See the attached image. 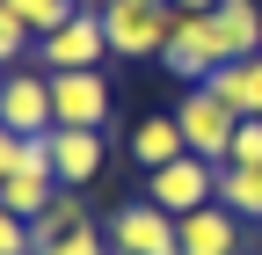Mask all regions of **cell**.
Listing matches in <instances>:
<instances>
[{"mask_svg": "<svg viewBox=\"0 0 262 255\" xmlns=\"http://www.w3.org/2000/svg\"><path fill=\"white\" fill-rule=\"evenodd\" d=\"M102 37L117 58H160L175 37V8L168 0H102Z\"/></svg>", "mask_w": 262, "mask_h": 255, "instance_id": "1", "label": "cell"}, {"mask_svg": "<svg viewBox=\"0 0 262 255\" xmlns=\"http://www.w3.org/2000/svg\"><path fill=\"white\" fill-rule=\"evenodd\" d=\"M175 124H182L189 153H204V161H219V168H226V153H233V132H241V110H233V102H219V95L196 80L182 102H175Z\"/></svg>", "mask_w": 262, "mask_h": 255, "instance_id": "2", "label": "cell"}, {"mask_svg": "<svg viewBox=\"0 0 262 255\" xmlns=\"http://www.w3.org/2000/svg\"><path fill=\"white\" fill-rule=\"evenodd\" d=\"M146 204H160V211H204V204H219V161H204V153H182V161H168V168H153L146 175Z\"/></svg>", "mask_w": 262, "mask_h": 255, "instance_id": "3", "label": "cell"}, {"mask_svg": "<svg viewBox=\"0 0 262 255\" xmlns=\"http://www.w3.org/2000/svg\"><path fill=\"white\" fill-rule=\"evenodd\" d=\"M37 51H44V73H102V51H110L102 8H80L73 22H58L51 37H37Z\"/></svg>", "mask_w": 262, "mask_h": 255, "instance_id": "4", "label": "cell"}, {"mask_svg": "<svg viewBox=\"0 0 262 255\" xmlns=\"http://www.w3.org/2000/svg\"><path fill=\"white\" fill-rule=\"evenodd\" d=\"M110 248L117 255H182V233H175V211L160 204H117L110 211Z\"/></svg>", "mask_w": 262, "mask_h": 255, "instance_id": "5", "label": "cell"}, {"mask_svg": "<svg viewBox=\"0 0 262 255\" xmlns=\"http://www.w3.org/2000/svg\"><path fill=\"white\" fill-rule=\"evenodd\" d=\"M44 80H51V124L110 132V80L102 73H44Z\"/></svg>", "mask_w": 262, "mask_h": 255, "instance_id": "6", "label": "cell"}, {"mask_svg": "<svg viewBox=\"0 0 262 255\" xmlns=\"http://www.w3.org/2000/svg\"><path fill=\"white\" fill-rule=\"evenodd\" d=\"M160 66H168L175 80H211L219 73V37H211V15H175V37L168 51H160Z\"/></svg>", "mask_w": 262, "mask_h": 255, "instance_id": "7", "label": "cell"}, {"mask_svg": "<svg viewBox=\"0 0 262 255\" xmlns=\"http://www.w3.org/2000/svg\"><path fill=\"white\" fill-rule=\"evenodd\" d=\"M0 124H8L15 139H44V132H51V80L15 66L8 88H0Z\"/></svg>", "mask_w": 262, "mask_h": 255, "instance_id": "8", "label": "cell"}, {"mask_svg": "<svg viewBox=\"0 0 262 255\" xmlns=\"http://www.w3.org/2000/svg\"><path fill=\"white\" fill-rule=\"evenodd\" d=\"M44 146H51V175H58V189H80V182L102 175V132H66V124H51Z\"/></svg>", "mask_w": 262, "mask_h": 255, "instance_id": "9", "label": "cell"}, {"mask_svg": "<svg viewBox=\"0 0 262 255\" xmlns=\"http://www.w3.org/2000/svg\"><path fill=\"white\" fill-rule=\"evenodd\" d=\"M182 233V255H241V219L226 204H204V211H182L175 219Z\"/></svg>", "mask_w": 262, "mask_h": 255, "instance_id": "10", "label": "cell"}, {"mask_svg": "<svg viewBox=\"0 0 262 255\" xmlns=\"http://www.w3.org/2000/svg\"><path fill=\"white\" fill-rule=\"evenodd\" d=\"M211 37H219V66H233V58H255V51H262V8H255V0H219Z\"/></svg>", "mask_w": 262, "mask_h": 255, "instance_id": "11", "label": "cell"}, {"mask_svg": "<svg viewBox=\"0 0 262 255\" xmlns=\"http://www.w3.org/2000/svg\"><path fill=\"white\" fill-rule=\"evenodd\" d=\"M182 153H189V139H182L175 117H139V124H131V161H139L146 175L168 168V161H182Z\"/></svg>", "mask_w": 262, "mask_h": 255, "instance_id": "12", "label": "cell"}, {"mask_svg": "<svg viewBox=\"0 0 262 255\" xmlns=\"http://www.w3.org/2000/svg\"><path fill=\"white\" fill-rule=\"evenodd\" d=\"M204 88L219 95V102H233L241 117H262V51H255V58H233V66H219Z\"/></svg>", "mask_w": 262, "mask_h": 255, "instance_id": "13", "label": "cell"}, {"mask_svg": "<svg viewBox=\"0 0 262 255\" xmlns=\"http://www.w3.org/2000/svg\"><path fill=\"white\" fill-rule=\"evenodd\" d=\"M80 226H95V219H88V204H80V189H58V197H51V211H37V219H29V248L66 241V233H80Z\"/></svg>", "mask_w": 262, "mask_h": 255, "instance_id": "14", "label": "cell"}, {"mask_svg": "<svg viewBox=\"0 0 262 255\" xmlns=\"http://www.w3.org/2000/svg\"><path fill=\"white\" fill-rule=\"evenodd\" d=\"M219 204L233 211V219H262V168L226 161V168H219Z\"/></svg>", "mask_w": 262, "mask_h": 255, "instance_id": "15", "label": "cell"}, {"mask_svg": "<svg viewBox=\"0 0 262 255\" xmlns=\"http://www.w3.org/2000/svg\"><path fill=\"white\" fill-rule=\"evenodd\" d=\"M8 15L29 29V37H51L58 22H73V15H80V0H8Z\"/></svg>", "mask_w": 262, "mask_h": 255, "instance_id": "16", "label": "cell"}, {"mask_svg": "<svg viewBox=\"0 0 262 255\" xmlns=\"http://www.w3.org/2000/svg\"><path fill=\"white\" fill-rule=\"evenodd\" d=\"M29 255H110V233L80 226V233H66V241H44V248H29Z\"/></svg>", "mask_w": 262, "mask_h": 255, "instance_id": "17", "label": "cell"}, {"mask_svg": "<svg viewBox=\"0 0 262 255\" xmlns=\"http://www.w3.org/2000/svg\"><path fill=\"white\" fill-rule=\"evenodd\" d=\"M29 44H37V37H29V29L8 15V0H0V73H15V58H22Z\"/></svg>", "mask_w": 262, "mask_h": 255, "instance_id": "18", "label": "cell"}, {"mask_svg": "<svg viewBox=\"0 0 262 255\" xmlns=\"http://www.w3.org/2000/svg\"><path fill=\"white\" fill-rule=\"evenodd\" d=\"M226 161H241V168H262V117H241V132H233V153Z\"/></svg>", "mask_w": 262, "mask_h": 255, "instance_id": "19", "label": "cell"}, {"mask_svg": "<svg viewBox=\"0 0 262 255\" xmlns=\"http://www.w3.org/2000/svg\"><path fill=\"white\" fill-rule=\"evenodd\" d=\"M0 255H29V219L0 204Z\"/></svg>", "mask_w": 262, "mask_h": 255, "instance_id": "20", "label": "cell"}, {"mask_svg": "<svg viewBox=\"0 0 262 255\" xmlns=\"http://www.w3.org/2000/svg\"><path fill=\"white\" fill-rule=\"evenodd\" d=\"M15 161H22V139L8 132V124H0V182H8V175H15Z\"/></svg>", "mask_w": 262, "mask_h": 255, "instance_id": "21", "label": "cell"}, {"mask_svg": "<svg viewBox=\"0 0 262 255\" xmlns=\"http://www.w3.org/2000/svg\"><path fill=\"white\" fill-rule=\"evenodd\" d=\"M175 15H219V0H168Z\"/></svg>", "mask_w": 262, "mask_h": 255, "instance_id": "22", "label": "cell"}, {"mask_svg": "<svg viewBox=\"0 0 262 255\" xmlns=\"http://www.w3.org/2000/svg\"><path fill=\"white\" fill-rule=\"evenodd\" d=\"M0 88H8V73H0Z\"/></svg>", "mask_w": 262, "mask_h": 255, "instance_id": "23", "label": "cell"}, {"mask_svg": "<svg viewBox=\"0 0 262 255\" xmlns=\"http://www.w3.org/2000/svg\"><path fill=\"white\" fill-rule=\"evenodd\" d=\"M80 8H88V0H80Z\"/></svg>", "mask_w": 262, "mask_h": 255, "instance_id": "24", "label": "cell"}, {"mask_svg": "<svg viewBox=\"0 0 262 255\" xmlns=\"http://www.w3.org/2000/svg\"><path fill=\"white\" fill-rule=\"evenodd\" d=\"M110 255H117V248H110Z\"/></svg>", "mask_w": 262, "mask_h": 255, "instance_id": "25", "label": "cell"}]
</instances>
